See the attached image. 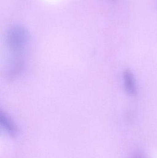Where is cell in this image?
Wrapping results in <instances>:
<instances>
[{"label": "cell", "mask_w": 157, "mask_h": 158, "mask_svg": "<svg viewBox=\"0 0 157 158\" xmlns=\"http://www.w3.org/2000/svg\"><path fill=\"white\" fill-rule=\"evenodd\" d=\"M29 43V34L24 28L14 27L6 32V43L9 56L6 77L9 81L18 78L24 71Z\"/></svg>", "instance_id": "cell-1"}, {"label": "cell", "mask_w": 157, "mask_h": 158, "mask_svg": "<svg viewBox=\"0 0 157 158\" xmlns=\"http://www.w3.org/2000/svg\"><path fill=\"white\" fill-rule=\"evenodd\" d=\"M111 1H114V0H111Z\"/></svg>", "instance_id": "cell-4"}, {"label": "cell", "mask_w": 157, "mask_h": 158, "mask_svg": "<svg viewBox=\"0 0 157 158\" xmlns=\"http://www.w3.org/2000/svg\"><path fill=\"white\" fill-rule=\"evenodd\" d=\"M0 119L1 124L9 135L12 137L16 136L18 132V128L14 121L6 113L2 111Z\"/></svg>", "instance_id": "cell-3"}, {"label": "cell", "mask_w": 157, "mask_h": 158, "mask_svg": "<svg viewBox=\"0 0 157 158\" xmlns=\"http://www.w3.org/2000/svg\"><path fill=\"white\" fill-rule=\"evenodd\" d=\"M123 79L126 93L131 96H135L137 94V87L132 72L128 69L124 70L123 73Z\"/></svg>", "instance_id": "cell-2"}]
</instances>
